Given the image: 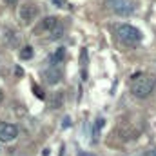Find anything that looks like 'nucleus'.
<instances>
[{
  "label": "nucleus",
  "mask_w": 156,
  "mask_h": 156,
  "mask_svg": "<svg viewBox=\"0 0 156 156\" xmlns=\"http://www.w3.org/2000/svg\"><path fill=\"white\" fill-rule=\"evenodd\" d=\"M2 100H4V93L0 91V104H2Z\"/></svg>",
  "instance_id": "dca6fc26"
},
{
  "label": "nucleus",
  "mask_w": 156,
  "mask_h": 156,
  "mask_svg": "<svg viewBox=\"0 0 156 156\" xmlns=\"http://www.w3.org/2000/svg\"><path fill=\"white\" fill-rule=\"evenodd\" d=\"M5 2H7L9 5H13V4H16V0H5Z\"/></svg>",
  "instance_id": "2eb2a0df"
},
{
  "label": "nucleus",
  "mask_w": 156,
  "mask_h": 156,
  "mask_svg": "<svg viewBox=\"0 0 156 156\" xmlns=\"http://www.w3.org/2000/svg\"><path fill=\"white\" fill-rule=\"evenodd\" d=\"M147 156H156V149H151V151L147 153Z\"/></svg>",
  "instance_id": "4468645a"
},
{
  "label": "nucleus",
  "mask_w": 156,
  "mask_h": 156,
  "mask_svg": "<svg viewBox=\"0 0 156 156\" xmlns=\"http://www.w3.org/2000/svg\"><path fill=\"white\" fill-rule=\"evenodd\" d=\"M64 56H66V51H64V47H60V49L53 55V62H55V64H58V62H62V60H64Z\"/></svg>",
  "instance_id": "9b49d317"
},
{
  "label": "nucleus",
  "mask_w": 156,
  "mask_h": 156,
  "mask_svg": "<svg viewBox=\"0 0 156 156\" xmlns=\"http://www.w3.org/2000/svg\"><path fill=\"white\" fill-rule=\"evenodd\" d=\"M116 35H118V38L122 40L123 44H127V45H134V44H138L142 40L140 29H136L134 26H129V24L116 26Z\"/></svg>",
  "instance_id": "f03ea898"
},
{
  "label": "nucleus",
  "mask_w": 156,
  "mask_h": 156,
  "mask_svg": "<svg viewBox=\"0 0 156 156\" xmlns=\"http://www.w3.org/2000/svg\"><path fill=\"white\" fill-rule=\"evenodd\" d=\"M33 89H35V94H37V96H38V98H44V93H42V91H40L38 87H37V85H35V87H33Z\"/></svg>",
  "instance_id": "f8f14e48"
},
{
  "label": "nucleus",
  "mask_w": 156,
  "mask_h": 156,
  "mask_svg": "<svg viewBox=\"0 0 156 156\" xmlns=\"http://www.w3.org/2000/svg\"><path fill=\"white\" fill-rule=\"evenodd\" d=\"M37 15H38V9H37L35 4H26V5H22V9H20V18H22L26 24L31 22V20H35Z\"/></svg>",
  "instance_id": "39448f33"
},
{
  "label": "nucleus",
  "mask_w": 156,
  "mask_h": 156,
  "mask_svg": "<svg viewBox=\"0 0 156 156\" xmlns=\"http://www.w3.org/2000/svg\"><path fill=\"white\" fill-rule=\"evenodd\" d=\"M62 37H64V26L58 24V26L51 31V38H62Z\"/></svg>",
  "instance_id": "9d476101"
},
{
  "label": "nucleus",
  "mask_w": 156,
  "mask_h": 156,
  "mask_svg": "<svg viewBox=\"0 0 156 156\" xmlns=\"http://www.w3.org/2000/svg\"><path fill=\"white\" fill-rule=\"evenodd\" d=\"M60 22H58V18H55V16H47V18H44V22H42V29H49V33L58 26Z\"/></svg>",
  "instance_id": "6e6552de"
},
{
  "label": "nucleus",
  "mask_w": 156,
  "mask_h": 156,
  "mask_svg": "<svg viewBox=\"0 0 156 156\" xmlns=\"http://www.w3.org/2000/svg\"><path fill=\"white\" fill-rule=\"evenodd\" d=\"M20 58H22V60H29V58H33V47H31V45H24L22 51H20Z\"/></svg>",
  "instance_id": "1a4fd4ad"
},
{
  "label": "nucleus",
  "mask_w": 156,
  "mask_h": 156,
  "mask_svg": "<svg viewBox=\"0 0 156 156\" xmlns=\"http://www.w3.org/2000/svg\"><path fill=\"white\" fill-rule=\"evenodd\" d=\"M44 76H45V80H47V83H58L60 78H62V71L56 69V66H53L51 69H47V71L44 73Z\"/></svg>",
  "instance_id": "423d86ee"
},
{
  "label": "nucleus",
  "mask_w": 156,
  "mask_h": 156,
  "mask_svg": "<svg viewBox=\"0 0 156 156\" xmlns=\"http://www.w3.org/2000/svg\"><path fill=\"white\" fill-rule=\"evenodd\" d=\"M154 85H156V82H154L153 76H149V75H140V76H136L133 80L131 91H133V94H134L136 98H147V96L153 93Z\"/></svg>",
  "instance_id": "f257e3e1"
},
{
  "label": "nucleus",
  "mask_w": 156,
  "mask_h": 156,
  "mask_svg": "<svg viewBox=\"0 0 156 156\" xmlns=\"http://www.w3.org/2000/svg\"><path fill=\"white\" fill-rule=\"evenodd\" d=\"M105 5L107 9H111L115 15H120V16H127L134 11V5L131 0H105Z\"/></svg>",
  "instance_id": "7ed1b4c3"
},
{
  "label": "nucleus",
  "mask_w": 156,
  "mask_h": 156,
  "mask_svg": "<svg viewBox=\"0 0 156 156\" xmlns=\"http://www.w3.org/2000/svg\"><path fill=\"white\" fill-rule=\"evenodd\" d=\"M56 5H66V0H53Z\"/></svg>",
  "instance_id": "ddd939ff"
},
{
  "label": "nucleus",
  "mask_w": 156,
  "mask_h": 156,
  "mask_svg": "<svg viewBox=\"0 0 156 156\" xmlns=\"http://www.w3.org/2000/svg\"><path fill=\"white\" fill-rule=\"evenodd\" d=\"M18 136V127L13 123H0V142H13Z\"/></svg>",
  "instance_id": "20e7f679"
},
{
  "label": "nucleus",
  "mask_w": 156,
  "mask_h": 156,
  "mask_svg": "<svg viewBox=\"0 0 156 156\" xmlns=\"http://www.w3.org/2000/svg\"><path fill=\"white\" fill-rule=\"evenodd\" d=\"M78 156H93V154H83V153H80Z\"/></svg>",
  "instance_id": "f3484780"
},
{
  "label": "nucleus",
  "mask_w": 156,
  "mask_h": 156,
  "mask_svg": "<svg viewBox=\"0 0 156 156\" xmlns=\"http://www.w3.org/2000/svg\"><path fill=\"white\" fill-rule=\"evenodd\" d=\"M4 38H5V42H7V45H11V47H16L18 44H20V40H18V35L15 33V31H11L9 27H5L4 29Z\"/></svg>",
  "instance_id": "0eeeda50"
}]
</instances>
